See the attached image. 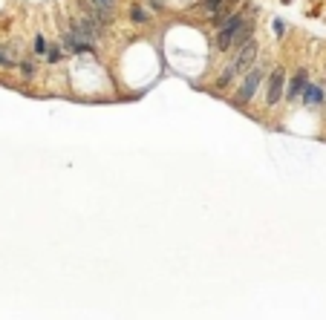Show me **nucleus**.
<instances>
[{
	"label": "nucleus",
	"mask_w": 326,
	"mask_h": 320,
	"mask_svg": "<svg viewBox=\"0 0 326 320\" xmlns=\"http://www.w3.org/2000/svg\"><path fill=\"white\" fill-rule=\"evenodd\" d=\"M254 55H257V44L254 41H248V44L243 46V52L237 55V61H234L231 67L222 72V78H220V87H228V81L237 75V72H243V69H248L251 64H254Z\"/></svg>",
	"instance_id": "obj_1"
},
{
	"label": "nucleus",
	"mask_w": 326,
	"mask_h": 320,
	"mask_svg": "<svg viewBox=\"0 0 326 320\" xmlns=\"http://www.w3.org/2000/svg\"><path fill=\"white\" fill-rule=\"evenodd\" d=\"M260 81H263V72L260 69H248L245 72V81H243V87H240V104L251 101V95L260 90Z\"/></svg>",
	"instance_id": "obj_2"
},
{
	"label": "nucleus",
	"mask_w": 326,
	"mask_h": 320,
	"mask_svg": "<svg viewBox=\"0 0 326 320\" xmlns=\"http://www.w3.org/2000/svg\"><path fill=\"white\" fill-rule=\"evenodd\" d=\"M240 26H243V15H234V18H228V21L222 23V32H220V49H228V46L234 44V35L240 32Z\"/></svg>",
	"instance_id": "obj_3"
},
{
	"label": "nucleus",
	"mask_w": 326,
	"mask_h": 320,
	"mask_svg": "<svg viewBox=\"0 0 326 320\" xmlns=\"http://www.w3.org/2000/svg\"><path fill=\"white\" fill-rule=\"evenodd\" d=\"M283 81H286V75H283L280 69H274V72H271V78H268L266 104H277V101H280V95H283Z\"/></svg>",
	"instance_id": "obj_4"
},
{
	"label": "nucleus",
	"mask_w": 326,
	"mask_h": 320,
	"mask_svg": "<svg viewBox=\"0 0 326 320\" xmlns=\"http://www.w3.org/2000/svg\"><path fill=\"white\" fill-rule=\"evenodd\" d=\"M303 101L309 104V107H317V104L323 101V90L314 87V84H306V87H303Z\"/></svg>",
	"instance_id": "obj_5"
},
{
	"label": "nucleus",
	"mask_w": 326,
	"mask_h": 320,
	"mask_svg": "<svg viewBox=\"0 0 326 320\" xmlns=\"http://www.w3.org/2000/svg\"><path fill=\"white\" fill-rule=\"evenodd\" d=\"M303 87H306V72H297V75H294V81H291V90H289V98H297V95H300L303 92Z\"/></svg>",
	"instance_id": "obj_6"
},
{
	"label": "nucleus",
	"mask_w": 326,
	"mask_h": 320,
	"mask_svg": "<svg viewBox=\"0 0 326 320\" xmlns=\"http://www.w3.org/2000/svg\"><path fill=\"white\" fill-rule=\"evenodd\" d=\"M95 12L101 15V18H110L113 15V6H116V0H93Z\"/></svg>",
	"instance_id": "obj_7"
},
{
	"label": "nucleus",
	"mask_w": 326,
	"mask_h": 320,
	"mask_svg": "<svg viewBox=\"0 0 326 320\" xmlns=\"http://www.w3.org/2000/svg\"><path fill=\"white\" fill-rule=\"evenodd\" d=\"M248 35H251V26H248V23H243V26H240V32L234 35V44H245V41H248Z\"/></svg>",
	"instance_id": "obj_8"
},
{
	"label": "nucleus",
	"mask_w": 326,
	"mask_h": 320,
	"mask_svg": "<svg viewBox=\"0 0 326 320\" xmlns=\"http://www.w3.org/2000/svg\"><path fill=\"white\" fill-rule=\"evenodd\" d=\"M35 52H38V55L47 52V41H44V38H38V41H35Z\"/></svg>",
	"instance_id": "obj_9"
},
{
	"label": "nucleus",
	"mask_w": 326,
	"mask_h": 320,
	"mask_svg": "<svg viewBox=\"0 0 326 320\" xmlns=\"http://www.w3.org/2000/svg\"><path fill=\"white\" fill-rule=\"evenodd\" d=\"M47 61H49V64H55V61H61V52H58V49H49Z\"/></svg>",
	"instance_id": "obj_10"
},
{
	"label": "nucleus",
	"mask_w": 326,
	"mask_h": 320,
	"mask_svg": "<svg viewBox=\"0 0 326 320\" xmlns=\"http://www.w3.org/2000/svg\"><path fill=\"white\" fill-rule=\"evenodd\" d=\"M220 3H222V0H205V9L217 12V9H220Z\"/></svg>",
	"instance_id": "obj_11"
},
{
	"label": "nucleus",
	"mask_w": 326,
	"mask_h": 320,
	"mask_svg": "<svg viewBox=\"0 0 326 320\" xmlns=\"http://www.w3.org/2000/svg\"><path fill=\"white\" fill-rule=\"evenodd\" d=\"M133 21H147V15H144V12L136 6V9H133Z\"/></svg>",
	"instance_id": "obj_12"
},
{
	"label": "nucleus",
	"mask_w": 326,
	"mask_h": 320,
	"mask_svg": "<svg viewBox=\"0 0 326 320\" xmlns=\"http://www.w3.org/2000/svg\"><path fill=\"white\" fill-rule=\"evenodd\" d=\"M283 29H286V23H283V21H274V32L283 35Z\"/></svg>",
	"instance_id": "obj_13"
}]
</instances>
